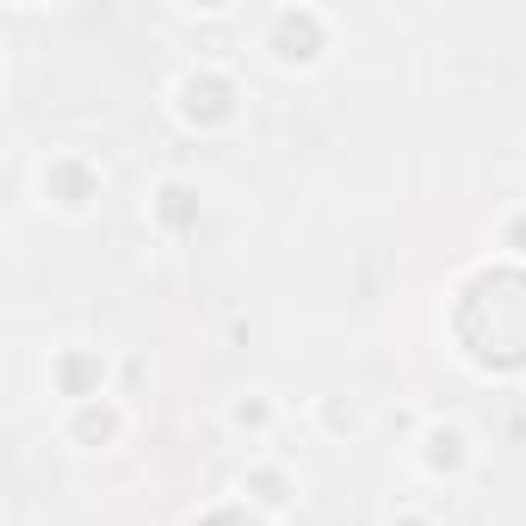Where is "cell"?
Returning a JSON list of instances; mask_svg holds the SVG:
<instances>
[{
  "mask_svg": "<svg viewBox=\"0 0 526 526\" xmlns=\"http://www.w3.org/2000/svg\"><path fill=\"white\" fill-rule=\"evenodd\" d=\"M112 427H118V415H100V409L81 415V433H87V440H93V433H112Z\"/></svg>",
  "mask_w": 526,
  "mask_h": 526,
  "instance_id": "obj_1",
  "label": "cell"
},
{
  "mask_svg": "<svg viewBox=\"0 0 526 526\" xmlns=\"http://www.w3.org/2000/svg\"><path fill=\"white\" fill-rule=\"evenodd\" d=\"M236 421H242V427H260V421H267V409H260V403H242V409H236Z\"/></svg>",
  "mask_w": 526,
  "mask_h": 526,
  "instance_id": "obj_2",
  "label": "cell"
}]
</instances>
